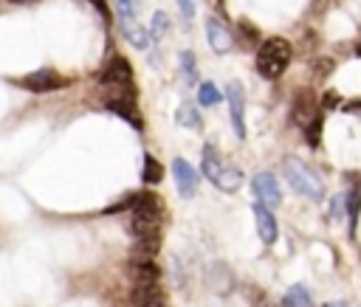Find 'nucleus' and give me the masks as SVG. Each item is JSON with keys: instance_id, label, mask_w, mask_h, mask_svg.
I'll return each instance as SVG.
<instances>
[{"instance_id": "21", "label": "nucleus", "mask_w": 361, "mask_h": 307, "mask_svg": "<svg viewBox=\"0 0 361 307\" xmlns=\"http://www.w3.org/2000/svg\"><path fill=\"white\" fill-rule=\"evenodd\" d=\"M180 68H183L186 82L195 84V82H197V68H195V54H192V51H183V54H180Z\"/></svg>"}, {"instance_id": "12", "label": "nucleus", "mask_w": 361, "mask_h": 307, "mask_svg": "<svg viewBox=\"0 0 361 307\" xmlns=\"http://www.w3.org/2000/svg\"><path fill=\"white\" fill-rule=\"evenodd\" d=\"M200 161H203V177H206V180H212V183H214V180L220 177V172L226 169V163L220 161V155H217V149H214L212 144H206V146H203Z\"/></svg>"}, {"instance_id": "2", "label": "nucleus", "mask_w": 361, "mask_h": 307, "mask_svg": "<svg viewBox=\"0 0 361 307\" xmlns=\"http://www.w3.org/2000/svg\"><path fill=\"white\" fill-rule=\"evenodd\" d=\"M282 172H285V177H288V183H290L293 192L305 194L307 200H322V197H324V183H322V177H319L305 161L288 155V158L282 161Z\"/></svg>"}, {"instance_id": "17", "label": "nucleus", "mask_w": 361, "mask_h": 307, "mask_svg": "<svg viewBox=\"0 0 361 307\" xmlns=\"http://www.w3.org/2000/svg\"><path fill=\"white\" fill-rule=\"evenodd\" d=\"M175 121L183 124V127H192V130H200V124H203L200 115H197V110L192 104H180L178 113H175Z\"/></svg>"}, {"instance_id": "3", "label": "nucleus", "mask_w": 361, "mask_h": 307, "mask_svg": "<svg viewBox=\"0 0 361 307\" xmlns=\"http://www.w3.org/2000/svg\"><path fill=\"white\" fill-rule=\"evenodd\" d=\"M290 65V42L282 37H271L257 51V73L265 79H276Z\"/></svg>"}, {"instance_id": "14", "label": "nucleus", "mask_w": 361, "mask_h": 307, "mask_svg": "<svg viewBox=\"0 0 361 307\" xmlns=\"http://www.w3.org/2000/svg\"><path fill=\"white\" fill-rule=\"evenodd\" d=\"M282 307H313V299H310V293H307L305 284H293L282 296Z\"/></svg>"}, {"instance_id": "10", "label": "nucleus", "mask_w": 361, "mask_h": 307, "mask_svg": "<svg viewBox=\"0 0 361 307\" xmlns=\"http://www.w3.org/2000/svg\"><path fill=\"white\" fill-rule=\"evenodd\" d=\"M254 220H257V231H259V239H262L265 245H274V242H276V234H279L274 211L257 200V203H254Z\"/></svg>"}, {"instance_id": "5", "label": "nucleus", "mask_w": 361, "mask_h": 307, "mask_svg": "<svg viewBox=\"0 0 361 307\" xmlns=\"http://www.w3.org/2000/svg\"><path fill=\"white\" fill-rule=\"evenodd\" d=\"M104 107L141 130V115L135 110V90H107L104 93Z\"/></svg>"}, {"instance_id": "11", "label": "nucleus", "mask_w": 361, "mask_h": 307, "mask_svg": "<svg viewBox=\"0 0 361 307\" xmlns=\"http://www.w3.org/2000/svg\"><path fill=\"white\" fill-rule=\"evenodd\" d=\"M206 37H209V45H212L217 54H226V51H231V45H234L228 28H226L217 17H209V20H206Z\"/></svg>"}, {"instance_id": "6", "label": "nucleus", "mask_w": 361, "mask_h": 307, "mask_svg": "<svg viewBox=\"0 0 361 307\" xmlns=\"http://www.w3.org/2000/svg\"><path fill=\"white\" fill-rule=\"evenodd\" d=\"M17 84L25 87V90H31V93H54V90H62L65 87V79L56 70L42 68V70H34V73L17 79Z\"/></svg>"}, {"instance_id": "23", "label": "nucleus", "mask_w": 361, "mask_h": 307, "mask_svg": "<svg viewBox=\"0 0 361 307\" xmlns=\"http://www.w3.org/2000/svg\"><path fill=\"white\" fill-rule=\"evenodd\" d=\"M319 132H322V115H316L307 127H305V138L310 146H319Z\"/></svg>"}, {"instance_id": "18", "label": "nucleus", "mask_w": 361, "mask_h": 307, "mask_svg": "<svg viewBox=\"0 0 361 307\" xmlns=\"http://www.w3.org/2000/svg\"><path fill=\"white\" fill-rule=\"evenodd\" d=\"M358 208H361V186H358V183H353V186H350V192H347V217H350V231L355 228Z\"/></svg>"}, {"instance_id": "30", "label": "nucleus", "mask_w": 361, "mask_h": 307, "mask_svg": "<svg viewBox=\"0 0 361 307\" xmlns=\"http://www.w3.org/2000/svg\"><path fill=\"white\" fill-rule=\"evenodd\" d=\"M355 54H358V56H361V42H358V48H355Z\"/></svg>"}, {"instance_id": "8", "label": "nucleus", "mask_w": 361, "mask_h": 307, "mask_svg": "<svg viewBox=\"0 0 361 307\" xmlns=\"http://www.w3.org/2000/svg\"><path fill=\"white\" fill-rule=\"evenodd\" d=\"M254 194H257V200L262 203V206H268V208H276L279 203H282V192H279V183H276V177L271 175V172H259L257 177H254Z\"/></svg>"}, {"instance_id": "1", "label": "nucleus", "mask_w": 361, "mask_h": 307, "mask_svg": "<svg viewBox=\"0 0 361 307\" xmlns=\"http://www.w3.org/2000/svg\"><path fill=\"white\" fill-rule=\"evenodd\" d=\"M130 231L135 234V239L141 242V253L149 256L158 248V200L152 194H135L133 200V217H130Z\"/></svg>"}, {"instance_id": "4", "label": "nucleus", "mask_w": 361, "mask_h": 307, "mask_svg": "<svg viewBox=\"0 0 361 307\" xmlns=\"http://www.w3.org/2000/svg\"><path fill=\"white\" fill-rule=\"evenodd\" d=\"M99 82H102L104 90H133V68H130V62L124 56H113L104 65Z\"/></svg>"}, {"instance_id": "27", "label": "nucleus", "mask_w": 361, "mask_h": 307, "mask_svg": "<svg viewBox=\"0 0 361 307\" xmlns=\"http://www.w3.org/2000/svg\"><path fill=\"white\" fill-rule=\"evenodd\" d=\"M90 3H96V8H99V11H102V14H104V17H107V6H104V3H102V0H90Z\"/></svg>"}, {"instance_id": "25", "label": "nucleus", "mask_w": 361, "mask_h": 307, "mask_svg": "<svg viewBox=\"0 0 361 307\" xmlns=\"http://www.w3.org/2000/svg\"><path fill=\"white\" fill-rule=\"evenodd\" d=\"M178 6L183 11V17H195V3L192 0H178Z\"/></svg>"}, {"instance_id": "26", "label": "nucleus", "mask_w": 361, "mask_h": 307, "mask_svg": "<svg viewBox=\"0 0 361 307\" xmlns=\"http://www.w3.org/2000/svg\"><path fill=\"white\" fill-rule=\"evenodd\" d=\"M344 113H361V99L347 101V104H344Z\"/></svg>"}, {"instance_id": "16", "label": "nucleus", "mask_w": 361, "mask_h": 307, "mask_svg": "<svg viewBox=\"0 0 361 307\" xmlns=\"http://www.w3.org/2000/svg\"><path fill=\"white\" fill-rule=\"evenodd\" d=\"M121 31H124V37H127L135 48H141V51H144V48L149 45V34H147L138 23H135V25H133V23H121Z\"/></svg>"}, {"instance_id": "15", "label": "nucleus", "mask_w": 361, "mask_h": 307, "mask_svg": "<svg viewBox=\"0 0 361 307\" xmlns=\"http://www.w3.org/2000/svg\"><path fill=\"white\" fill-rule=\"evenodd\" d=\"M214 186L223 189V192H237V189L243 186V172H240L237 166H226V169L220 172V177L214 180Z\"/></svg>"}, {"instance_id": "7", "label": "nucleus", "mask_w": 361, "mask_h": 307, "mask_svg": "<svg viewBox=\"0 0 361 307\" xmlns=\"http://www.w3.org/2000/svg\"><path fill=\"white\" fill-rule=\"evenodd\" d=\"M226 101H228V113H231V124H234V132L237 138H245V96H243V87L240 82H228L226 84Z\"/></svg>"}, {"instance_id": "13", "label": "nucleus", "mask_w": 361, "mask_h": 307, "mask_svg": "<svg viewBox=\"0 0 361 307\" xmlns=\"http://www.w3.org/2000/svg\"><path fill=\"white\" fill-rule=\"evenodd\" d=\"M316 115H319V113H316L313 99H310L307 93H299V96H296V101H293V118H296V124L307 127V124H310Z\"/></svg>"}, {"instance_id": "24", "label": "nucleus", "mask_w": 361, "mask_h": 307, "mask_svg": "<svg viewBox=\"0 0 361 307\" xmlns=\"http://www.w3.org/2000/svg\"><path fill=\"white\" fill-rule=\"evenodd\" d=\"M164 31H166V14H161V11H158V14H152V34H155V37H161Z\"/></svg>"}, {"instance_id": "29", "label": "nucleus", "mask_w": 361, "mask_h": 307, "mask_svg": "<svg viewBox=\"0 0 361 307\" xmlns=\"http://www.w3.org/2000/svg\"><path fill=\"white\" fill-rule=\"evenodd\" d=\"M144 307H164V304H161V301L155 299V301H149V304H144Z\"/></svg>"}, {"instance_id": "19", "label": "nucleus", "mask_w": 361, "mask_h": 307, "mask_svg": "<svg viewBox=\"0 0 361 307\" xmlns=\"http://www.w3.org/2000/svg\"><path fill=\"white\" fill-rule=\"evenodd\" d=\"M223 96H220V90L212 84V82H203L200 84V90H197V101L203 104V107H212V104H217Z\"/></svg>"}, {"instance_id": "28", "label": "nucleus", "mask_w": 361, "mask_h": 307, "mask_svg": "<svg viewBox=\"0 0 361 307\" xmlns=\"http://www.w3.org/2000/svg\"><path fill=\"white\" fill-rule=\"evenodd\" d=\"M324 307H347L344 301H330V304H324Z\"/></svg>"}, {"instance_id": "22", "label": "nucleus", "mask_w": 361, "mask_h": 307, "mask_svg": "<svg viewBox=\"0 0 361 307\" xmlns=\"http://www.w3.org/2000/svg\"><path fill=\"white\" fill-rule=\"evenodd\" d=\"M116 3V8H118V17H121V23H133L135 20V3L133 0H113Z\"/></svg>"}, {"instance_id": "20", "label": "nucleus", "mask_w": 361, "mask_h": 307, "mask_svg": "<svg viewBox=\"0 0 361 307\" xmlns=\"http://www.w3.org/2000/svg\"><path fill=\"white\" fill-rule=\"evenodd\" d=\"M161 175H164L161 163H158L152 155H147V158H144V180H147V183H161Z\"/></svg>"}, {"instance_id": "9", "label": "nucleus", "mask_w": 361, "mask_h": 307, "mask_svg": "<svg viewBox=\"0 0 361 307\" xmlns=\"http://www.w3.org/2000/svg\"><path fill=\"white\" fill-rule=\"evenodd\" d=\"M172 177H175V186H178V192L183 197H192L195 189H197V180H200L197 172L192 169V163L183 161V158H175L172 161Z\"/></svg>"}]
</instances>
